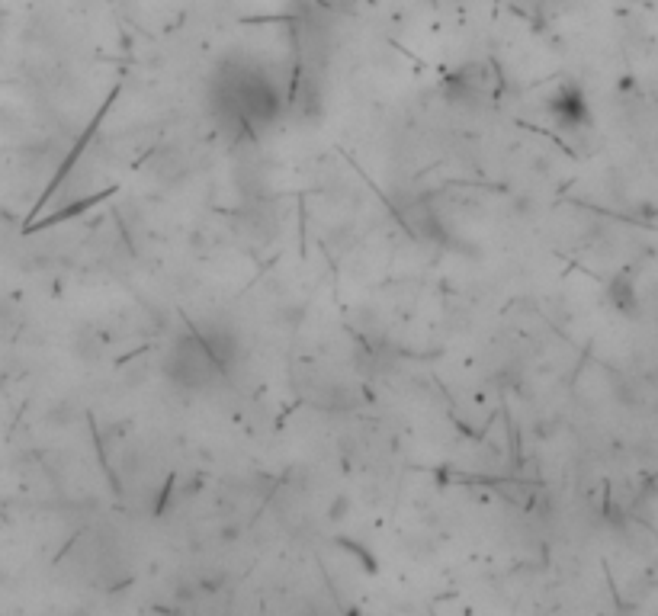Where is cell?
Returning <instances> with one entry per match:
<instances>
[{"instance_id":"cell-1","label":"cell","mask_w":658,"mask_h":616,"mask_svg":"<svg viewBox=\"0 0 658 616\" xmlns=\"http://www.w3.org/2000/svg\"><path fill=\"white\" fill-rule=\"evenodd\" d=\"M167 373L183 389H200L216 373H222L219 363L212 360L209 347L203 344L200 334H183L174 341L171 360H167Z\"/></svg>"},{"instance_id":"cell-2","label":"cell","mask_w":658,"mask_h":616,"mask_svg":"<svg viewBox=\"0 0 658 616\" xmlns=\"http://www.w3.org/2000/svg\"><path fill=\"white\" fill-rule=\"evenodd\" d=\"M553 113H556V116H559L562 122H572V126H575V122H581V119L588 116L585 97H581L575 87H565L562 94H559V97L553 100Z\"/></svg>"}]
</instances>
